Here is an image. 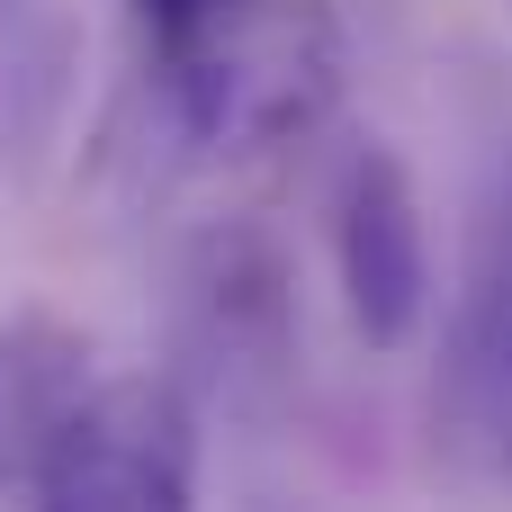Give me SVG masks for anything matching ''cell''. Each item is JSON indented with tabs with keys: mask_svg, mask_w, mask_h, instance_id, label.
<instances>
[{
	"mask_svg": "<svg viewBox=\"0 0 512 512\" xmlns=\"http://www.w3.org/2000/svg\"><path fill=\"white\" fill-rule=\"evenodd\" d=\"M153 72L198 153H270L333 108L342 36L324 0H216Z\"/></svg>",
	"mask_w": 512,
	"mask_h": 512,
	"instance_id": "obj_1",
	"label": "cell"
},
{
	"mask_svg": "<svg viewBox=\"0 0 512 512\" xmlns=\"http://www.w3.org/2000/svg\"><path fill=\"white\" fill-rule=\"evenodd\" d=\"M36 512H198V423L171 378L81 387L36 459Z\"/></svg>",
	"mask_w": 512,
	"mask_h": 512,
	"instance_id": "obj_2",
	"label": "cell"
},
{
	"mask_svg": "<svg viewBox=\"0 0 512 512\" xmlns=\"http://www.w3.org/2000/svg\"><path fill=\"white\" fill-rule=\"evenodd\" d=\"M333 270L351 333L369 351H405L432 315V234H423V189L396 144H360L333 180Z\"/></svg>",
	"mask_w": 512,
	"mask_h": 512,
	"instance_id": "obj_3",
	"label": "cell"
},
{
	"mask_svg": "<svg viewBox=\"0 0 512 512\" xmlns=\"http://www.w3.org/2000/svg\"><path fill=\"white\" fill-rule=\"evenodd\" d=\"M207 9H216V0H135V27H144V45H153V54H171Z\"/></svg>",
	"mask_w": 512,
	"mask_h": 512,
	"instance_id": "obj_4",
	"label": "cell"
},
{
	"mask_svg": "<svg viewBox=\"0 0 512 512\" xmlns=\"http://www.w3.org/2000/svg\"><path fill=\"white\" fill-rule=\"evenodd\" d=\"M495 360H504V369H512V306H504V351H495Z\"/></svg>",
	"mask_w": 512,
	"mask_h": 512,
	"instance_id": "obj_5",
	"label": "cell"
}]
</instances>
